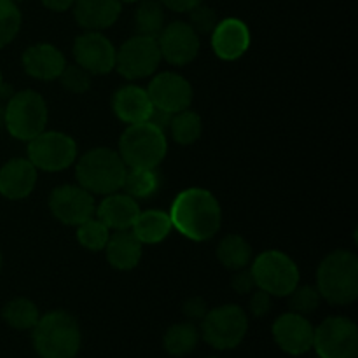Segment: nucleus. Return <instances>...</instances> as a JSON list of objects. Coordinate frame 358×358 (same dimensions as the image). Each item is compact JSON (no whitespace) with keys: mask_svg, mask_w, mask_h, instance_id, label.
<instances>
[{"mask_svg":"<svg viewBox=\"0 0 358 358\" xmlns=\"http://www.w3.org/2000/svg\"><path fill=\"white\" fill-rule=\"evenodd\" d=\"M171 226L184 238L206 241L215 236L222 224V210L210 191L191 187L173 199L170 208Z\"/></svg>","mask_w":358,"mask_h":358,"instance_id":"nucleus-1","label":"nucleus"},{"mask_svg":"<svg viewBox=\"0 0 358 358\" xmlns=\"http://www.w3.org/2000/svg\"><path fill=\"white\" fill-rule=\"evenodd\" d=\"M80 343V327L69 311H49L31 329V346L41 358H76Z\"/></svg>","mask_w":358,"mask_h":358,"instance_id":"nucleus-2","label":"nucleus"},{"mask_svg":"<svg viewBox=\"0 0 358 358\" xmlns=\"http://www.w3.org/2000/svg\"><path fill=\"white\" fill-rule=\"evenodd\" d=\"M317 289L334 306H348L358 297V259L348 250H336L320 262Z\"/></svg>","mask_w":358,"mask_h":358,"instance_id":"nucleus-3","label":"nucleus"},{"mask_svg":"<svg viewBox=\"0 0 358 358\" xmlns=\"http://www.w3.org/2000/svg\"><path fill=\"white\" fill-rule=\"evenodd\" d=\"M128 166L121 159L119 152L105 147L87 150L80 156L76 173L80 187L91 194L107 196L122 189Z\"/></svg>","mask_w":358,"mask_h":358,"instance_id":"nucleus-4","label":"nucleus"},{"mask_svg":"<svg viewBox=\"0 0 358 358\" xmlns=\"http://www.w3.org/2000/svg\"><path fill=\"white\" fill-rule=\"evenodd\" d=\"M166 150L164 131L147 121L129 124L119 140V156L128 168H157Z\"/></svg>","mask_w":358,"mask_h":358,"instance_id":"nucleus-5","label":"nucleus"},{"mask_svg":"<svg viewBox=\"0 0 358 358\" xmlns=\"http://www.w3.org/2000/svg\"><path fill=\"white\" fill-rule=\"evenodd\" d=\"M48 124V105L37 91H20L3 107V126L16 140L35 138Z\"/></svg>","mask_w":358,"mask_h":358,"instance_id":"nucleus-6","label":"nucleus"},{"mask_svg":"<svg viewBox=\"0 0 358 358\" xmlns=\"http://www.w3.org/2000/svg\"><path fill=\"white\" fill-rule=\"evenodd\" d=\"M248 332V318L243 308L236 304H224V306L208 310L201 320V338L213 350L226 352L234 350L243 343Z\"/></svg>","mask_w":358,"mask_h":358,"instance_id":"nucleus-7","label":"nucleus"},{"mask_svg":"<svg viewBox=\"0 0 358 358\" xmlns=\"http://www.w3.org/2000/svg\"><path fill=\"white\" fill-rule=\"evenodd\" d=\"M257 289L269 296L287 297L299 285V269L287 254L278 250L262 252L250 268Z\"/></svg>","mask_w":358,"mask_h":358,"instance_id":"nucleus-8","label":"nucleus"},{"mask_svg":"<svg viewBox=\"0 0 358 358\" xmlns=\"http://www.w3.org/2000/svg\"><path fill=\"white\" fill-rule=\"evenodd\" d=\"M318 358H357L358 329L346 317H329L315 329L313 348Z\"/></svg>","mask_w":358,"mask_h":358,"instance_id":"nucleus-9","label":"nucleus"},{"mask_svg":"<svg viewBox=\"0 0 358 358\" xmlns=\"http://www.w3.org/2000/svg\"><path fill=\"white\" fill-rule=\"evenodd\" d=\"M77 159V143L59 131H42L28 140V161L37 170L62 171Z\"/></svg>","mask_w":358,"mask_h":358,"instance_id":"nucleus-10","label":"nucleus"},{"mask_svg":"<svg viewBox=\"0 0 358 358\" xmlns=\"http://www.w3.org/2000/svg\"><path fill=\"white\" fill-rule=\"evenodd\" d=\"M161 63L157 38L135 35L115 51V69L129 80L152 76Z\"/></svg>","mask_w":358,"mask_h":358,"instance_id":"nucleus-11","label":"nucleus"},{"mask_svg":"<svg viewBox=\"0 0 358 358\" xmlns=\"http://www.w3.org/2000/svg\"><path fill=\"white\" fill-rule=\"evenodd\" d=\"M51 213L66 226H79L94 215V198L80 185H59L49 196Z\"/></svg>","mask_w":358,"mask_h":358,"instance_id":"nucleus-12","label":"nucleus"},{"mask_svg":"<svg viewBox=\"0 0 358 358\" xmlns=\"http://www.w3.org/2000/svg\"><path fill=\"white\" fill-rule=\"evenodd\" d=\"M73 58L91 76H105L115 69V48L100 31H86L73 42Z\"/></svg>","mask_w":358,"mask_h":358,"instance_id":"nucleus-13","label":"nucleus"},{"mask_svg":"<svg viewBox=\"0 0 358 358\" xmlns=\"http://www.w3.org/2000/svg\"><path fill=\"white\" fill-rule=\"evenodd\" d=\"M157 45L161 58L175 66H184L198 56L199 35L185 21H173L157 35Z\"/></svg>","mask_w":358,"mask_h":358,"instance_id":"nucleus-14","label":"nucleus"},{"mask_svg":"<svg viewBox=\"0 0 358 358\" xmlns=\"http://www.w3.org/2000/svg\"><path fill=\"white\" fill-rule=\"evenodd\" d=\"M271 332L278 348L287 355H306L313 348L315 327L306 317L294 313V311L283 313L282 317L276 318Z\"/></svg>","mask_w":358,"mask_h":358,"instance_id":"nucleus-15","label":"nucleus"},{"mask_svg":"<svg viewBox=\"0 0 358 358\" xmlns=\"http://www.w3.org/2000/svg\"><path fill=\"white\" fill-rule=\"evenodd\" d=\"M147 93L154 107L170 112V114L185 110L192 101L191 84L185 77L175 72H163L154 77Z\"/></svg>","mask_w":358,"mask_h":358,"instance_id":"nucleus-16","label":"nucleus"},{"mask_svg":"<svg viewBox=\"0 0 358 358\" xmlns=\"http://www.w3.org/2000/svg\"><path fill=\"white\" fill-rule=\"evenodd\" d=\"M212 48L220 59L234 62L250 48V30L238 17H226L213 28Z\"/></svg>","mask_w":358,"mask_h":358,"instance_id":"nucleus-17","label":"nucleus"},{"mask_svg":"<svg viewBox=\"0 0 358 358\" xmlns=\"http://www.w3.org/2000/svg\"><path fill=\"white\" fill-rule=\"evenodd\" d=\"M37 184V168L23 157H14L0 168V194L7 199H24Z\"/></svg>","mask_w":358,"mask_h":358,"instance_id":"nucleus-18","label":"nucleus"},{"mask_svg":"<svg viewBox=\"0 0 358 358\" xmlns=\"http://www.w3.org/2000/svg\"><path fill=\"white\" fill-rule=\"evenodd\" d=\"M73 17L87 31H100L112 27L121 16V0H76Z\"/></svg>","mask_w":358,"mask_h":358,"instance_id":"nucleus-19","label":"nucleus"},{"mask_svg":"<svg viewBox=\"0 0 358 358\" xmlns=\"http://www.w3.org/2000/svg\"><path fill=\"white\" fill-rule=\"evenodd\" d=\"M66 62L63 52L51 44L30 45L23 52V69L28 76L38 80L58 79Z\"/></svg>","mask_w":358,"mask_h":358,"instance_id":"nucleus-20","label":"nucleus"},{"mask_svg":"<svg viewBox=\"0 0 358 358\" xmlns=\"http://www.w3.org/2000/svg\"><path fill=\"white\" fill-rule=\"evenodd\" d=\"M152 108L154 105L147 90L133 86V84L117 90L112 98V110L117 115L119 121L126 122L128 126L136 124V122H145Z\"/></svg>","mask_w":358,"mask_h":358,"instance_id":"nucleus-21","label":"nucleus"},{"mask_svg":"<svg viewBox=\"0 0 358 358\" xmlns=\"http://www.w3.org/2000/svg\"><path fill=\"white\" fill-rule=\"evenodd\" d=\"M96 215L100 222H103L108 229L126 231L131 229L136 217L140 213V206L135 198L129 194H119L112 192L100 203L96 210Z\"/></svg>","mask_w":358,"mask_h":358,"instance_id":"nucleus-22","label":"nucleus"},{"mask_svg":"<svg viewBox=\"0 0 358 358\" xmlns=\"http://www.w3.org/2000/svg\"><path fill=\"white\" fill-rule=\"evenodd\" d=\"M103 250H107V261L119 271H129L136 268L142 259V243L133 231H117L110 234Z\"/></svg>","mask_w":358,"mask_h":358,"instance_id":"nucleus-23","label":"nucleus"},{"mask_svg":"<svg viewBox=\"0 0 358 358\" xmlns=\"http://www.w3.org/2000/svg\"><path fill=\"white\" fill-rule=\"evenodd\" d=\"M131 229L133 234L138 238L142 245H156L166 240L168 234L173 229V226H171L170 215L166 212H161V210H147V212L138 213Z\"/></svg>","mask_w":358,"mask_h":358,"instance_id":"nucleus-24","label":"nucleus"},{"mask_svg":"<svg viewBox=\"0 0 358 358\" xmlns=\"http://www.w3.org/2000/svg\"><path fill=\"white\" fill-rule=\"evenodd\" d=\"M199 338H201V334H199V329L196 327L194 322H180V324H173L168 329L163 338V346L168 355L180 358L194 352Z\"/></svg>","mask_w":358,"mask_h":358,"instance_id":"nucleus-25","label":"nucleus"},{"mask_svg":"<svg viewBox=\"0 0 358 358\" xmlns=\"http://www.w3.org/2000/svg\"><path fill=\"white\" fill-rule=\"evenodd\" d=\"M161 173L157 168H128L122 189L135 199L152 198L161 187Z\"/></svg>","mask_w":358,"mask_h":358,"instance_id":"nucleus-26","label":"nucleus"},{"mask_svg":"<svg viewBox=\"0 0 358 358\" xmlns=\"http://www.w3.org/2000/svg\"><path fill=\"white\" fill-rule=\"evenodd\" d=\"M217 257L227 269H243L252 261V247L240 234H227L217 247Z\"/></svg>","mask_w":358,"mask_h":358,"instance_id":"nucleus-27","label":"nucleus"},{"mask_svg":"<svg viewBox=\"0 0 358 358\" xmlns=\"http://www.w3.org/2000/svg\"><path fill=\"white\" fill-rule=\"evenodd\" d=\"M2 318L10 329L31 331L41 318V313L34 301L27 299V297H16L3 306Z\"/></svg>","mask_w":358,"mask_h":358,"instance_id":"nucleus-28","label":"nucleus"},{"mask_svg":"<svg viewBox=\"0 0 358 358\" xmlns=\"http://www.w3.org/2000/svg\"><path fill=\"white\" fill-rule=\"evenodd\" d=\"M135 27L138 35L157 38L164 28V10L157 0H140L135 10Z\"/></svg>","mask_w":358,"mask_h":358,"instance_id":"nucleus-29","label":"nucleus"},{"mask_svg":"<svg viewBox=\"0 0 358 358\" xmlns=\"http://www.w3.org/2000/svg\"><path fill=\"white\" fill-rule=\"evenodd\" d=\"M168 129H170L175 142L180 143V145H191L201 136L203 122L196 112L185 108V110L173 114Z\"/></svg>","mask_w":358,"mask_h":358,"instance_id":"nucleus-30","label":"nucleus"},{"mask_svg":"<svg viewBox=\"0 0 358 358\" xmlns=\"http://www.w3.org/2000/svg\"><path fill=\"white\" fill-rule=\"evenodd\" d=\"M108 238H110V229L98 219H93V217L84 220L83 224L77 226V241H79L86 250H103Z\"/></svg>","mask_w":358,"mask_h":358,"instance_id":"nucleus-31","label":"nucleus"},{"mask_svg":"<svg viewBox=\"0 0 358 358\" xmlns=\"http://www.w3.org/2000/svg\"><path fill=\"white\" fill-rule=\"evenodd\" d=\"M21 10L10 0H0V49L14 41L21 28Z\"/></svg>","mask_w":358,"mask_h":358,"instance_id":"nucleus-32","label":"nucleus"},{"mask_svg":"<svg viewBox=\"0 0 358 358\" xmlns=\"http://www.w3.org/2000/svg\"><path fill=\"white\" fill-rule=\"evenodd\" d=\"M287 297H289L290 310L297 315H303V317L315 313L318 310V306H320L322 301L317 287L311 285H297Z\"/></svg>","mask_w":358,"mask_h":358,"instance_id":"nucleus-33","label":"nucleus"},{"mask_svg":"<svg viewBox=\"0 0 358 358\" xmlns=\"http://www.w3.org/2000/svg\"><path fill=\"white\" fill-rule=\"evenodd\" d=\"M62 80L63 87L69 90L70 93L83 94L86 91H90L91 87V73L87 70H84L83 66L76 65H65L63 72L58 77Z\"/></svg>","mask_w":358,"mask_h":358,"instance_id":"nucleus-34","label":"nucleus"},{"mask_svg":"<svg viewBox=\"0 0 358 358\" xmlns=\"http://www.w3.org/2000/svg\"><path fill=\"white\" fill-rule=\"evenodd\" d=\"M217 23H219V17H217L215 10L208 6H203V2L189 10V24L198 35L212 34Z\"/></svg>","mask_w":358,"mask_h":358,"instance_id":"nucleus-35","label":"nucleus"},{"mask_svg":"<svg viewBox=\"0 0 358 358\" xmlns=\"http://www.w3.org/2000/svg\"><path fill=\"white\" fill-rule=\"evenodd\" d=\"M271 297L268 292H264V290L257 289L254 294H252L250 297V304H248V308H250V313L254 315L255 318H264L266 315L271 311Z\"/></svg>","mask_w":358,"mask_h":358,"instance_id":"nucleus-36","label":"nucleus"},{"mask_svg":"<svg viewBox=\"0 0 358 358\" xmlns=\"http://www.w3.org/2000/svg\"><path fill=\"white\" fill-rule=\"evenodd\" d=\"M231 287H233L240 296H247V294L254 292V289H257L254 275H252L250 269L247 268L238 269L236 275H234L233 280H231Z\"/></svg>","mask_w":358,"mask_h":358,"instance_id":"nucleus-37","label":"nucleus"},{"mask_svg":"<svg viewBox=\"0 0 358 358\" xmlns=\"http://www.w3.org/2000/svg\"><path fill=\"white\" fill-rule=\"evenodd\" d=\"M182 311H184L185 318L189 322H196L205 318V315L208 313V306H206V301L201 299V297H191V299H187L184 303Z\"/></svg>","mask_w":358,"mask_h":358,"instance_id":"nucleus-38","label":"nucleus"},{"mask_svg":"<svg viewBox=\"0 0 358 358\" xmlns=\"http://www.w3.org/2000/svg\"><path fill=\"white\" fill-rule=\"evenodd\" d=\"M171 117H173V114H170V112L166 110H161V108H152V112L149 114V117H147V122L152 126H156L157 129H161V131H164V129L170 128V122H171Z\"/></svg>","mask_w":358,"mask_h":358,"instance_id":"nucleus-39","label":"nucleus"},{"mask_svg":"<svg viewBox=\"0 0 358 358\" xmlns=\"http://www.w3.org/2000/svg\"><path fill=\"white\" fill-rule=\"evenodd\" d=\"M159 2L161 6L168 7V9L175 10V13H189L198 3H201L203 0H159Z\"/></svg>","mask_w":358,"mask_h":358,"instance_id":"nucleus-40","label":"nucleus"},{"mask_svg":"<svg viewBox=\"0 0 358 358\" xmlns=\"http://www.w3.org/2000/svg\"><path fill=\"white\" fill-rule=\"evenodd\" d=\"M41 2L55 13H63V10H69L76 0H41Z\"/></svg>","mask_w":358,"mask_h":358,"instance_id":"nucleus-41","label":"nucleus"},{"mask_svg":"<svg viewBox=\"0 0 358 358\" xmlns=\"http://www.w3.org/2000/svg\"><path fill=\"white\" fill-rule=\"evenodd\" d=\"M121 2H129V3H133V2H140V0H121Z\"/></svg>","mask_w":358,"mask_h":358,"instance_id":"nucleus-42","label":"nucleus"},{"mask_svg":"<svg viewBox=\"0 0 358 358\" xmlns=\"http://www.w3.org/2000/svg\"><path fill=\"white\" fill-rule=\"evenodd\" d=\"M2 261H3V259H2V252H0V271H2Z\"/></svg>","mask_w":358,"mask_h":358,"instance_id":"nucleus-43","label":"nucleus"},{"mask_svg":"<svg viewBox=\"0 0 358 358\" xmlns=\"http://www.w3.org/2000/svg\"><path fill=\"white\" fill-rule=\"evenodd\" d=\"M10 2H14V3H20V2H23V0H10Z\"/></svg>","mask_w":358,"mask_h":358,"instance_id":"nucleus-44","label":"nucleus"},{"mask_svg":"<svg viewBox=\"0 0 358 358\" xmlns=\"http://www.w3.org/2000/svg\"><path fill=\"white\" fill-rule=\"evenodd\" d=\"M2 83H3V80H2V73H0V86H2Z\"/></svg>","mask_w":358,"mask_h":358,"instance_id":"nucleus-45","label":"nucleus"},{"mask_svg":"<svg viewBox=\"0 0 358 358\" xmlns=\"http://www.w3.org/2000/svg\"><path fill=\"white\" fill-rule=\"evenodd\" d=\"M208 358H219V357H208Z\"/></svg>","mask_w":358,"mask_h":358,"instance_id":"nucleus-46","label":"nucleus"}]
</instances>
